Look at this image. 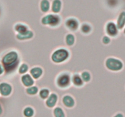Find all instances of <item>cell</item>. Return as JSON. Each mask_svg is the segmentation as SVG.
<instances>
[{
	"label": "cell",
	"mask_w": 125,
	"mask_h": 117,
	"mask_svg": "<svg viewBox=\"0 0 125 117\" xmlns=\"http://www.w3.org/2000/svg\"><path fill=\"white\" fill-rule=\"evenodd\" d=\"M18 54L15 51H12L4 56L3 64L8 72L16 70L19 66L20 61L18 59Z\"/></svg>",
	"instance_id": "1"
},
{
	"label": "cell",
	"mask_w": 125,
	"mask_h": 117,
	"mask_svg": "<svg viewBox=\"0 0 125 117\" xmlns=\"http://www.w3.org/2000/svg\"><path fill=\"white\" fill-rule=\"evenodd\" d=\"M105 67L110 71L117 72L123 68V63L119 58L115 57H109L105 60Z\"/></svg>",
	"instance_id": "2"
},
{
	"label": "cell",
	"mask_w": 125,
	"mask_h": 117,
	"mask_svg": "<svg viewBox=\"0 0 125 117\" xmlns=\"http://www.w3.org/2000/svg\"><path fill=\"white\" fill-rule=\"evenodd\" d=\"M61 19L60 15L56 14H45L42 18L41 23L42 25H49L50 26H56L61 23Z\"/></svg>",
	"instance_id": "3"
},
{
	"label": "cell",
	"mask_w": 125,
	"mask_h": 117,
	"mask_svg": "<svg viewBox=\"0 0 125 117\" xmlns=\"http://www.w3.org/2000/svg\"><path fill=\"white\" fill-rule=\"evenodd\" d=\"M69 52L68 50L64 48H59L55 50L52 55V60L55 64L63 62L68 58Z\"/></svg>",
	"instance_id": "4"
},
{
	"label": "cell",
	"mask_w": 125,
	"mask_h": 117,
	"mask_svg": "<svg viewBox=\"0 0 125 117\" xmlns=\"http://www.w3.org/2000/svg\"><path fill=\"white\" fill-rule=\"evenodd\" d=\"M71 73H60L56 79V84L61 88H65L71 84Z\"/></svg>",
	"instance_id": "5"
},
{
	"label": "cell",
	"mask_w": 125,
	"mask_h": 117,
	"mask_svg": "<svg viewBox=\"0 0 125 117\" xmlns=\"http://www.w3.org/2000/svg\"><path fill=\"white\" fill-rule=\"evenodd\" d=\"M105 31L107 34L112 37H115L119 34L118 29L114 21H109L107 23L105 26Z\"/></svg>",
	"instance_id": "6"
},
{
	"label": "cell",
	"mask_w": 125,
	"mask_h": 117,
	"mask_svg": "<svg viewBox=\"0 0 125 117\" xmlns=\"http://www.w3.org/2000/svg\"><path fill=\"white\" fill-rule=\"evenodd\" d=\"M64 24H65L66 27L71 32L77 31L79 26V22L77 20V19L73 17H70L68 19H67L65 21V22H64Z\"/></svg>",
	"instance_id": "7"
},
{
	"label": "cell",
	"mask_w": 125,
	"mask_h": 117,
	"mask_svg": "<svg viewBox=\"0 0 125 117\" xmlns=\"http://www.w3.org/2000/svg\"><path fill=\"white\" fill-rule=\"evenodd\" d=\"M116 26L119 31H122L125 26V11L121 12L116 20Z\"/></svg>",
	"instance_id": "8"
},
{
	"label": "cell",
	"mask_w": 125,
	"mask_h": 117,
	"mask_svg": "<svg viewBox=\"0 0 125 117\" xmlns=\"http://www.w3.org/2000/svg\"><path fill=\"white\" fill-rule=\"evenodd\" d=\"M62 9L61 0H53L52 2L51 12L54 14H58Z\"/></svg>",
	"instance_id": "9"
},
{
	"label": "cell",
	"mask_w": 125,
	"mask_h": 117,
	"mask_svg": "<svg viewBox=\"0 0 125 117\" xmlns=\"http://www.w3.org/2000/svg\"><path fill=\"white\" fill-rule=\"evenodd\" d=\"M21 81L23 84L26 87H30L34 84V80L29 74H25L21 76Z\"/></svg>",
	"instance_id": "10"
},
{
	"label": "cell",
	"mask_w": 125,
	"mask_h": 117,
	"mask_svg": "<svg viewBox=\"0 0 125 117\" xmlns=\"http://www.w3.org/2000/svg\"><path fill=\"white\" fill-rule=\"evenodd\" d=\"M12 91L11 86L6 83H2L0 85V92L4 96L9 95Z\"/></svg>",
	"instance_id": "11"
},
{
	"label": "cell",
	"mask_w": 125,
	"mask_h": 117,
	"mask_svg": "<svg viewBox=\"0 0 125 117\" xmlns=\"http://www.w3.org/2000/svg\"><path fill=\"white\" fill-rule=\"evenodd\" d=\"M72 83L74 84L75 85L82 86L83 85V81L82 79V77L79 73H74L71 77Z\"/></svg>",
	"instance_id": "12"
},
{
	"label": "cell",
	"mask_w": 125,
	"mask_h": 117,
	"mask_svg": "<svg viewBox=\"0 0 125 117\" xmlns=\"http://www.w3.org/2000/svg\"><path fill=\"white\" fill-rule=\"evenodd\" d=\"M50 8V3L49 0H41L40 2V9L42 12L47 13Z\"/></svg>",
	"instance_id": "13"
},
{
	"label": "cell",
	"mask_w": 125,
	"mask_h": 117,
	"mask_svg": "<svg viewBox=\"0 0 125 117\" xmlns=\"http://www.w3.org/2000/svg\"><path fill=\"white\" fill-rule=\"evenodd\" d=\"M43 71L41 68L40 67H34L32 68L30 70V74L32 77L35 79L39 78L42 74Z\"/></svg>",
	"instance_id": "14"
},
{
	"label": "cell",
	"mask_w": 125,
	"mask_h": 117,
	"mask_svg": "<svg viewBox=\"0 0 125 117\" xmlns=\"http://www.w3.org/2000/svg\"><path fill=\"white\" fill-rule=\"evenodd\" d=\"M34 35V33L31 31L28 30L27 32L23 34H18L17 35V38L20 40H27V39H31Z\"/></svg>",
	"instance_id": "15"
},
{
	"label": "cell",
	"mask_w": 125,
	"mask_h": 117,
	"mask_svg": "<svg viewBox=\"0 0 125 117\" xmlns=\"http://www.w3.org/2000/svg\"><path fill=\"white\" fill-rule=\"evenodd\" d=\"M15 29L19 34H23L29 30V27L27 25H24L22 23H18L15 26Z\"/></svg>",
	"instance_id": "16"
},
{
	"label": "cell",
	"mask_w": 125,
	"mask_h": 117,
	"mask_svg": "<svg viewBox=\"0 0 125 117\" xmlns=\"http://www.w3.org/2000/svg\"><path fill=\"white\" fill-rule=\"evenodd\" d=\"M56 101H57V96L54 93L51 94V95L46 102L47 106L49 107H53L56 104Z\"/></svg>",
	"instance_id": "17"
},
{
	"label": "cell",
	"mask_w": 125,
	"mask_h": 117,
	"mask_svg": "<svg viewBox=\"0 0 125 117\" xmlns=\"http://www.w3.org/2000/svg\"><path fill=\"white\" fill-rule=\"evenodd\" d=\"M92 27L88 23H83L80 26V31L83 34H88L91 32Z\"/></svg>",
	"instance_id": "18"
},
{
	"label": "cell",
	"mask_w": 125,
	"mask_h": 117,
	"mask_svg": "<svg viewBox=\"0 0 125 117\" xmlns=\"http://www.w3.org/2000/svg\"><path fill=\"white\" fill-rule=\"evenodd\" d=\"M63 102L67 107H71L74 105V101L73 98L69 96H64L63 98Z\"/></svg>",
	"instance_id": "19"
},
{
	"label": "cell",
	"mask_w": 125,
	"mask_h": 117,
	"mask_svg": "<svg viewBox=\"0 0 125 117\" xmlns=\"http://www.w3.org/2000/svg\"><path fill=\"white\" fill-rule=\"evenodd\" d=\"M66 45L69 46H73L75 42V37L72 34H68L66 37Z\"/></svg>",
	"instance_id": "20"
},
{
	"label": "cell",
	"mask_w": 125,
	"mask_h": 117,
	"mask_svg": "<svg viewBox=\"0 0 125 117\" xmlns=\"http://www.w3.org/2000/svg\"><path fill=\"white\" fill-rule=\"evenodd\" d=\"M81 77L83 81L85 82H88L91 79V75L88 71H83L81 74Z\"/></svg>",
	"instance_id": "21"
},
{
	"label": "cell",
	"mask_w": 125,
	"mask_h": 117,
	"mask_svg": "<svg viewBox=\"0 0 125 117\" xmlns=\"http://www.w3.org/2000/svg\"><path fill=\"white\" fill-rule=\"evenodd\" d=\"M29 66L28 65H27L26 64H22L21 65V66L19 68V73L21 74V75H23V74H25L29 70Z\"/></svg>",
	"instance_id": "22"
},
{
	"label": "cell",
	"mask_w": 125,
	"mask_h": 117,
	"mask_svg": "<svg viewBox=\"0 0 125 117\" xmlns=\"http://www.w3.org/2000/svg\"><path fill=\"white\" fill-rule=\"evenodd\" d=\"M54 114L55 117H64V114L63 113V111L60 107H57L54 110Z\"/></svg>",
	"instance_id": "23"
},
{
	"label": "cell",
	"mask_w": 125,
	"mask_h": 117,
	"mask_svg": "<svg viewBox=\"0 0 125 117\" xmlns=\"http://www.w3.org/2000/svg\"><path fill=\"white\" fill-rule=\"evenodd\" d=\"M26 92L30 95H35V94H36L38 93V88L37 87H36V86L29 87V88H28L26 89Z\"/></svg>",
	"instance_id": "24"
},
{
	"label": "cell",
	"mask_w": 125,
	"mask_h": 117,
	"mask_svg": "<svg viewBox=\"0 0 125 117\" xmlns=\"http://www.w3.org/2000/svg\"><path fill=\"white\" fill-rule=\"evenodd\" d=\"M33 113H34V110L31 107H27L24 110V115L27 117H32Z\"/></svg>",
	"instance_id": "25"
},
{
	"label": "cell",
	"mask_w": 125,
	"mask_h": 117,
	"mask_svg": "<svg viewBox=\"0 0 125 117\" xmlns=\"http://www.w3.org/2000/svg\"><path fill=\"white\" fill-rule=\"evenodd\" d=\"M49 95V90L46 89H44L41 90L39 93V95L42 99H45L48 97Z\"/></svg>",
	"instance_id": "26"
},
{
	"label": "cell",
	"mask_w": 125,
	"mask_h": 117,
	"mask_svg": "<svg viewBox=\"0 0 125 117\" xmlns=\"http://www.w3.org/2000/svg\"><path fill=\"white\" fill-rule=\"evenodd\" d=\"M102 42L104 45H109L111 42V39L107 35H104V36L103 37V39H102Z\"/></svg>",
	"instance_id": "27"
},
{
	"label": "cell",
	"mask_w": 125,
	"mask_h": 117,
	"mask_svg": "<svg viewBox=\"0 0 125 117\" xmlns=\"http://www.w3.org/2000/svg\"><path fill=\"white\" fill-rule=\"evenodd\" d=\"M3 68L1 67V65H0V75H1V73H3Z\"/></svg>",
	"instance_id": "28"
},
{
	"label": "cell",
	"mask_w": 125,
	"mask_h": 117,
	"mask_svg": "<svg viewBox=\"0 0 125 117\" xmlns=\"http://www.w3.org/2000/svg\"><path fill=\"white\" fill-rule=\"evenodd\" d=\"M115 117H123V116L122 114H120V113H119V114L116 115Z\"/></svg>",
	"instance_id": "29"
},
{
	"label": "cell",
	"mask_w": 125,
	"mask_h": 117,
	"mask_svg": "<svg viewBox=\"0 0 125 117\" xmlns=\"http://www.w3.org/2000/svg\"><path fill=\"white\" fill-rule=\"evenodd\" d=\"M1 112H2L1 107V106H0V114H1Z\"/></svg>",
	"instance_id": "30"
},
{
	"label": "cell",
	"mask_w": 125,
	"mask_h": 117,
	"mask_svg": "<svg viewBox=\"0 0 125 117\" xmlns=\"http://www.w3.org/2000/svg\"><path fill=\"white\" fill-rule=\"evenodd\" d=\"M123 33H124V34H125V27H124V29H123Z\"/></svg>",
	"instance_id": "31"
}]
</instances>
